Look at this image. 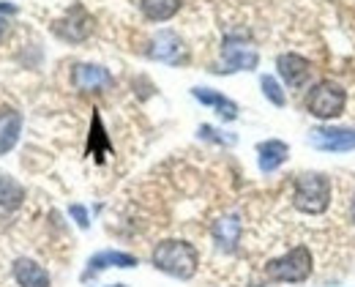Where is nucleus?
Masks as SVG:
<instances>
[{
	"mask_svg": "<svg viewBox=\"0 0 355 287\" xmlns=\"http://www.w3.org/2000/svg\"><path fill=\"white\" fill-rule=\"evenodd\" d=\"M110 287H126V285H110Z\"/></svg>",
	"mask_w": 355,
	"mask_h": 287,
	"instance_id": "393cba45",
	"label": "nucleus"
},
{
	"mask_svg": "<svg viewBox=\"0 0 355 287\" xmlns=\"http://www.w3.org/2000/svg\"><path fill=\"white\" fill-rule=\"evenodd\" d=\"M69 211H71V216L77 219V225H80L83 230H88V225H90V222H88V211H85L83 205H71Z\"/></svg>",
	"mask_w": 355,
	"mask_h": 287,
	"instance_id": "412c9836",
	"label": "nucleus"
},
{
	"mask_svg": "<svg viewBox=\"0 0 355 287\" xmlns=\"http://www.w3.org/2000/svg\"><path fill=\"white\" fill-rule=\"evenodd\" d=\"M19 134H22V115L17 110H6L0 115V156L19 143Z\"/></svg>",
	"mask_w": 355,
	"mask_h": 287,
	"instance_id": "dca6fc26",
	"label": "nucleus"
},
{
	"mask_svg": "<svg viewBox=\"0 0 355 287\" xmlns=\"http://www.w3.org/2000/svg\"><path fill=\"white\" fill-rule=\"evenodd\" d=\"M148 55L162 60V63H183L186 60V47L180 42V36L173 33V31H162L150 39V47H148Z\"/></svg>",
	"mask_w": 355,
	"mask_h": 287,
	"instance_id": "6e6552de",
	"label": "nucleus"
},
{
	"mask_svg": "<svg viewBox=\"0 0 355 287\" xmlns=\"http://www.w3.org/2000/svg\"><path fill=\"white\" fill-rule=\"evenodd\" d=\"M260 63V55L246 44H232L227 42L222 52V71H254Z\"/></svg>",
	"mask_w": 355,
	"mask_h": 287,
	"instance_id": "1a4fd4ad",
	"label": "nucleus"
},
{
	"mask_svg": "<svg viewBox=\"0 0 355 287\" xmlns=\"http://www.w3.org/2000/svg\"><path fill=\"white\" fill-rule=\"evenodd\" d=\"M52 33H55L60 42L80 44V42H85L90 33H93V17L77 3V6H71L58 22H52Z\"/></svg>",
	"mask_w": 355,
	"mask_h": 287,
	"instance_id": "39448f33",
	"label": "nucleus"
},
{
	"mask_svg": "<svg viewBox=\"0 0 355 287\" xmlns=\"http://www.w3.org/2000/svg\"><path fill=\"white\" fill-rule=\"evenodd\" d=\"M137 266V257L126 254V252H115V249H107V252H98L88 260V271H85V279L98 274V271H107V268H134Z\"/></svg>",
	"mask_w": 355,
	"mask_h": 287,
	"instance_id": "ddd939ff",
	"label": "nucleus"
},
{
	"mask_svg": "<svg viewBox=\"0 0 355 287\" xmlns=\"http://www.w3.org/2000/svg\"><path fill=\"white\" fill-rule=\"evenodd\" d=\"M290 156V148L282 140H266V143L257 145V164L263 173H273L279 170Z\"/></svg>",
	"mask_w": 355,
	"mask_h": 287,
	"instance_id": "2eb2a0df",
	"label": "nucleus"
},
{
	"mask_svg": "<svg viewBox=\"0 0 355 287\" xmlns=\"http://www.w3.org/2000/svg\"><path fill=\"white\" fill-rule=\"evenodd\" d=\"M276 69L279 77L290 85V88H304L311 77V63L306 58H301L298 52H284L276 58Z\"/></svg>",
	"mask_w": 355,
	"mask_h": 287,
	"instance_id": "0eeeda50",
	"label": "nucleus"
},
{
	"mask_svg": "<svg viewBox=\"0 0 355 287\" xmlns=\"http://www.w3.org/2000/svg\"><path fill=\"white\" fill-rule=\"evenodd\" d=\"M311 268H314V260H311V252L306 246H293L290 252H284L282 257L270 260L266 266V274L270 282H304L311 277Z\"/></svg>",
	"mask_w": 355,
	"mask_h": 287,
	"instance_id": "20e7f679",
	"label": "nucleus"
},
{
	"mask_svg": "<svg viewBox=\"0 0 355 287\" xmlns=\"http://www.w3.org/2000/svg\"><path fill=\"white\" fill-rule=\"evenodd\" d=\"M25 202V186L19 181H14L11 175H0V208H19Z\"/></svg>",
	"mask_w": 355,
	"mask_h": 287,
	"instance_id": "a211bd4d",
	"label": "nucleus"
},
{
	"mask_svg": "<svg viewBox=\"0 0 355 287\" xmlns=\"http://www.w3.org/2000/svg\"><path fill=\"white\" fill-rule=\"evenodd\" d=\"M200 134H202V137H208V140H216V143H232V140H227V137H219L222 132H216V129H211V126H202V129H200Z\"/></svg>",
	"mask_w": 355,
	"mask_h": 287,
	"instance_id": "4be33fe9",
	"label": "nucleus"
},
{
	"mask_svg": "<svg viewBox=\"0 0 355 287\" xmlns=\"http://www.w3.org/2000/svg\"><path fill=\"white\" fill-rule=\"evenodd\" d=\"M191 94L197 101H202L205 107H214V112L222 118V121H235L238 118V104L232 98H227L219 91H211V88H191Z\"/></svg>",
	"mask_w": 355,
	"mask_h": 287,
	"instance_id": "4468645a",
	"label": "nucleus"
},
{
	"mask_svg": "<svg viewBox=\"0 0 355 287\" xmlns=\"http://www.w3.org/2000/svg\"><path fill=\"white\" fill-rule=\"evenodd\" d=\"M6 25H8V22H3V19H0V36L6 33Z\"/></svg>",
	"mask_w": 355,
	"mask_h": 287,
	"instance_id": "b1692460",
	"label": "nucleus"
},
{
	"mask_svg": "<svg viewBox=\"0 0 355 287\" xmlns=\"http://www.w3.org/2000/svg\"><path fill=\"white\" fill-rule=\"evenodd\" d=\"M11 274H14V282H17L19 287H49L52 285V279H49V274H46L44 266H39V263L31 260V257H19V260H14Z\"/></svg>",
	"mask_w": 355,
	"mask_h": 287,
	"instance_id": "9d476101",
	"label": "nucleus"
},
{
	"mask_svg": "<svg viewBox=\"0 0 355 287\" xmlns=\"http://www.w3.org/2000/svg\"><path fill=\"white\" fill-rule=\"evenodd\" d=\"M260 85H263V94H266V98L273 107H284V104H287V96L282 91V85L276 82V77L263 74V77H260Z\"/></svg>",
	"mask_w": 355,
	"mask_h": 287,
	"instance_id": "6ab92c4d",
	"label": "nucleus"
},
{
	"mask_svg": "<svg viewBox=\"0 0 355 287\" xmlns=\"http://www.w3.org/2000/svg\"><path fill=\"white\" fill-rule=\"evenodd\" d=\"M350 219L355 222V194H353V200H350Z\"/></svg>",
	"mask_w": 355,
	"mask_h": 287,
	"instance_id": "5701e85b",
	"label": "nucleus"
},
{
	"mask_svg": "<svg viewBox=\"0 0 355 287\" xmlns=\"http://www.w3.org/2000/svg\"><path fill=\"white\" fill-rule=\"evenodd\" d=\"M139 6L150 22H167L180 11L183 0H139Z\"/></svg>",
	"mask_w": 355,
	"mask_h": 287,
	"instance_id": "f3484780",
	"label": "nucleus"
},
{
	"mask_svg": "<svg viewBox=\"0 0 355 287\" xmlns=\"http://www.w3.org/2000/svg\"><path fill=\"white\" fill-rule=\"evenodd\" d=\"M241 219L235 214H227L222 219L214 222V243L222 249V252H235L238 249V241H241Z\"/></svg>",
	"mask_w": 355,
	"mask_h": 287,
	"instance_id": "f8f14e48",
	"label": "nucleus"
},
{
	"mask_svg": "<svg viewBox=\"0 0 355 287\" xmlns=\"http://www.w3.org/2000/svg\"><path fill=\"white\" fill-rule=\"evenodd\" d=\"M150 263L162 271V274H170L175 279H191L197 274V266H200V254L197 249L183 238H164L153 246V254H150Z\"/></svg>",
	"mask_w": 355,
	"mask_h": 287,
	"instance_id": "f257e3e1",
	"label": "nucleus"
},
{
	"mask_svg": "<svg viewBox=\"0 0 355 287\" xmlns=\"http://www.w3.org/2000/svg\"><path fill=\"white\" fill-rule=\"evenodd\" d=\"M93 145H98L96 148V156L93 159H104V150H110V145H107V137H104V126H101V118L98 115H93V123H90V148Z\"/></svg>",
	"mask_w": 355,
	"mask_h": 287,
	"instance_id": "aec40b11",
	"label": "nucleus"
},
{
	"mask_svg": "<svg viewBox=\"0 0 355 287\" xmlns=\"http://www.w3.org/2000/svg\"><path fill=\"white\" fill-rule=\"evenodd\" d=\"M309 143L317 150H328V153L355 150V129L353 126H320L309 132Z\"/></svg>",
	"mask_w": 355,
	"mask_h": 287,
	"instance_id": "423d86ee",
	"label": "nucleus"
},
{
	"mask_svg": "<svg viewBox=\"0 0 355 287\" xmlns=\"http://www.w3.org/2000/svg\"><path fill=\"white\" fill-rule=\"evenodd\" d=\"M293 205L301 214L317 216L331 205V181L322 173H304L295 178V191H293Z\"/></svg>",
	"mask_w": 355,
	"mask_h": 287,
	"instance_id": "f03ea898",
	"label": "nucleus"
},
{
	"mask_svg": "<svg viewBox=\"0 0 355 287\" xmlns=\"http://www.w3.org/2000/svg\"><path fill=\"white\" fill-rule=\"evenodd\" d=\"M345 104H347V94L339 82L334 80H322L317 85H311L306 98H304V107L306 112L320 118V121H334L345 112Z\"/></svg>",
	"mask_w": 355,
	"mask_h": 287,
	"instance_id": "7ed1b4c3",
	"label": "nucleus"
},
{
	"mask_svg": "<svg viewBox=\"0 0 355 287\" xmlns=\"http://www.w3.org/2000/svg\"><path fill=\"white\" fill-rule=\"evenodd\" d=\"M71 80L80 91H104L112 85V74L104 66H93V63H77Z\"/></svg>",
	"mask_w": 355,
	"mask_h": 287,
	"instance_id": "9b49d317",
	"label": "nucleus"
}]
</instances>
